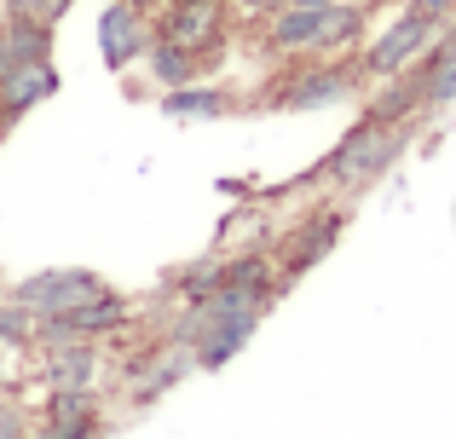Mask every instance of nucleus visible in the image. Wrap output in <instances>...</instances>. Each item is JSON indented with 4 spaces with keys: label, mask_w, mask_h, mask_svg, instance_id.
Listing matches in <instances>:
<instances>
[{
    "label": "nucleus",
    "mask_w": 456,
    "mask_h": 439,
    "mask_svg": "<svg viewBox=\"0 0 456 439\" xmlns=\"http://www.w3.org/2000/svg\"><path fill=\"white\" fill-rule=\"evenodd\" d=\"M404 145H411V127H393V122H381V116H370V122L353 127V134H346V145L330 157V180L335 185H364V180H376V174H387L393 162H399Z\"/></svg>",
    "instance_id": "1"
},
{
    "label": "nucleus",
    "mask_w": 456,
    "mask_h": 439,
    "mask_svg": "<svg viewBox=\"0 0 456 439\" xmlns=\"http://www.w3.org/2000/svg\"><path fill=\"white\" fill-rule=\"evenodd\" d=\"M364 18L358 6H289L278 23H272V46L278 53H301V46H341V41H358Z\"/></svg>",
    "instance_id": "2"
},
{
    "label": "nucleus",
    "mask_w": 456,
    "mask_h": 439,
    "mask_svg": "<svg viewBox=\"0 0 456 439\" xmlns=\"http://www.w3.org/2000/svg\"><path fill=\"white\" fill-rule=\"evenodd\" d=\"M434 35H439L434 18H422V12H404V18L364 53V69H370V76H399L404 64H416V58L434 46Z\"/></svg>",
    "instance_id": "3"
},
{
    "label": "nucleus",
    "mask_w": 456,
    "mask_h": 439,
    "mask_svg": "<svg viewBox=\"0 0 456 439\" xmlns=\"http://www.w3.org/2000/svg\"><path fill=\"white\" fill-rule=\"evenodd\" d=\"M18 295H23V306H41V318H64V313H76V306L99 301L104 283L93 278V272H41V278H29Z\"/></svg>",
    "instance_id": "4"
},
{
    "label": "nucleus",
    "mask_w": 456,
    "mask_h": 439,
    "mask_svg": "<svg viewBox=\"0 0 456 439\" xmlns=\"http://www.w3.org/2000/svg\"><path fill=\"white\" fill-rule=\"evenodd\" d=\"M214 35H220V0H174V12H167V23H162V41L197 53Z\"/></svg>",
    "instance_id": "5"
},
{
    "label": "nucleus",
    "mask_w": 456,
    "mask_h": 439,
    "mask_svg": "<svg viewBox=\"0 0 456 439\" xmlns=\"http://www.w3.org/2000/svg\"><path fill=\"white\" fill-rule=\"evenodd\" d=\"M99 41H104V64L122 69L134 53H145V18L134 6H110L99 18Z\"/></svg>",
    "instance_id": "6"
},
{
    "label": "nucleus",
    "mask_w": 456,
    "mask_h": 439,
    "mask_svg": "<svg viewBox=\"0 0 456 439\" xmlns=\"http://www.w3.org/2000/svg\"><path fill=\"white\" fill-rule=\"evenodd\" d=\"M346 87H353L346 69H312V76L289 81V87L278 93V104H283V110H318V104H341Z\"/></svg>",
    "instance_id": "7"
},
{
    "label": "nucleus",
    "mask_w": 456,
    "mask_h": 439,
    "mask_svg": "<svg viewBox=\"0 0 456 439\" xmlns=\"http://www.w3.org/2000/svg\"><path fill=\"white\" fill-rule=\"evenodd\" d=\"M53 87H58V76H53V64H46V58H35V64H12L6 81H0L6 116H18V110H29V104H41Z\"/></svg>",
    "instance_id": "8"
},
{
    "label": "nucleus",
    "mask_w": 456,
    "mask_h": 439,
    "mask_svg": "<svg viewBox=\"0 0 456 439\" xmlns=\"http://www.w3.org/2000/svg\"><path fill=\"white\" fill-rule=\"evenodd\" d=\"M456 99V29L439 46H428V69H422V104H451Z\"/></svg>",
    "instance_id": "9"
},
{
    "label": "nucleus",
    "mask_w": 456,
    "mask_h": 439,
    "mask_svg": "<svg viewBox=\"0 0 456 439\" xmlns=\"http://www.w3.org/2000/svg\"><path fill=\"white\" fill-rule=\"evenodd\" d=\"M93 347H64L46 359V382H53V394H69V387H93Z\"/></svg>",
    "instance_id": "10"
},
{
    "label": "nucleus",
    "mask_w": 456,
    "mask_h": 439,
    "mask_svg": "<svg viewBox=\"0 0 456 439\" xmlns=\"http://www.w3.org/2000/svg\"><path fill=\"white\" fill-rule=\"evenodd\" d=\"M312 232H301L295 237V248H289V278L295 272H306L318 255H330V243L341 237V215H318V220H306Z\"/></svg>",
    "instance_id": "11"
},
{
    "label": "nucleus",
    "mask_w": 456,
    "mask_h": 439,
    "mask_svg": "<svg viewBox=\"0 0 456 439\" xmlns=\"http://www.w3.org/2000/svg\"><path fill=\"white\" fill-rule=\"evenodd\" d=\"M58 417H53V434H93V417H87V387H69L58 394Z\"/></svg>",
    "instance_id": "12"
},
{
    "label": "nucleus",
    "mask_w": 456,
    "mask_h": 439,
    "mask_svg": "<svg viewBox=\"0 0 456 439\" xmlns=\"http://www.w3.org/2000/svg\"><path fill=\"white\" fill-rule=\"evenodd\" d=\"M225 93H167V116H220Z\"/></svg>",
    "instance_id": "13"
},
{
    "label": "nucleus",
    "mask_w": 456,
    "mask_h": 439,
    "mask_svg": "<svg viewBox=\"0 0 456 439\" xmlns=\"http://www.w3.org/2000/svg\"><path fill=\"white\" fill-rule=\"evenodd\" d=\"M156 76H162V81H185L191 76V53L174 46V41H162V46H156Z\"/></svg>",
    "instance_id": "14"
},
{
    "label": "nucleus",
    "mask_w": 456,
    "mask_h": 439,
    "mask_svg": "<svg viewBox=\"0 0 456 439\" xmlns=\"http://www.w3.org/2000/svg\"><path fill=\"white\" fill-rule=\"evenodd\" d=\"M69 0H12V18H35V23H53Z\"/></svg>",
    "instance_id": "15"
},
{
    "label": "nucleus",
    "mask_w": 456,
    "mask_h": 439,
    "mask_svg": "<svg viewBox=\"0 0 456 439\" xmlns=\"http://www.w3.org/2000/svg\"><path fill=\"white\" fill-rule=\"evenodd\" d=\"M411 12H422V18H434V23H445L451 12H456V0H411Z\"/></svg>",
    "instance_id": "16"
},
{
    "label": "nucleus",
    "mask_w": 456,
    "mask_h": 439,
    "mask_svg": "<svg viewBox=\"0 0 456 439\" xmlns=\"http://www.w3.org/2000/svg\"><path fill=\"white\" fill-rule=\"evenodd\" d=\"M23 318H29V313H0V336H23V329H29Z\"/></svg>",
    "instance_id": "17"
},
{
    "label": "nucleus",
    "mask_w": 456,
    "mask_h": 439,
    "mask_svg": "<svg viewBox=\"0 0 456 439\" xmlns=\"http://www.w3.org/2000/svg\"><path fill=\"white\" fill-rule=\"evenodd\" d=\"M0 434H23V422H18V411H6V405H0Z\"/></svg>",
    "instance_id": "18"
},
{
    "label": "nucleus",
    "mask_w": 456,
    "mask_h": 439,
    "mask_svg": "<svg viewBox=\"0 0 456 439\" xmlns=\"http://www.w3.org/2000/svg\"><path fill=\"white\" fill-rule=\"evenodd\" d=\"M6 69H12V46H6V29H0V81H6Z\"/></svg>",
    "instance_id": "19"
},
{
    "label": "nucleus",
    "mask_w": 456,
    "mask_h": 439,
    "mask_svg": "<svg viewBox=\"0 0 456 439\" xmlns=\"http://www.w3.org/2000/svg\"><path fill=\"white\" fill-rule=\"evenodd\" d=\"M243 6H248V12H272V6H278V0H243Z\"/></svg>",
    "instance_id": "20"
},
{
    "label": "nucleus",
    "mask_w": 456,
    "mask_h": 439,
    "mask_svg": "<svg viewBox=\"0 0 456 439\" xmlns=\"http://www.w3.org/2000/svg\"><path fill=\"white\" fill-rule=\"evenodd\" d=\"M289 6H330V0H289Z\"/></svg>",
    "instance_id": "21"
},
{
    "label": "nucleus",
    "mask_w": 456,
    "mask_h": 439,
    "mask_svg": "<svg viewBox=\"0 0 456 439\" xmlns=\"http://www.w3.org/2000/svg\"><path fill=\"white\" fill-rule=\"evenodd\" d=\"M127 6H151V0H127Z\"/></svg>",
    "instance_id": "22"
}]
</instances>
